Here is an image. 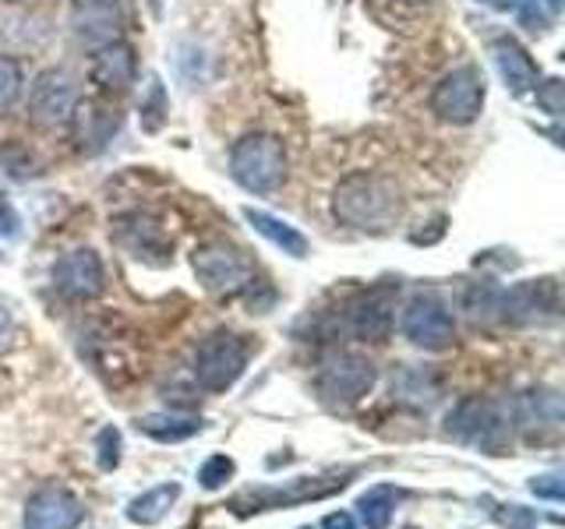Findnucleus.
Here are the masks:
<instances>
[{
    "label": "nucleus",
    "instance_id": "f257e3e1",
    "mask_svg": "<svg viewBox=\"0 0 565 529\" xmlns=\"http://www.w3.org/2000/svg\"><path fill=\"white\" fill-rule=\"evenodd\" d=\"M332 216L350 229H371L379 234L399 216V198L396 187L379 173L358 170L343 176L332 191Z\"/></svg>",
    "mask_w": 565,
    "mask_h": 529
},
{
    "label": "nucleus",
    "instance_id": "f03ea898",
    "mask_svg": "<svg viewBox=\"0 0 565 529\" xmlns=\"http://www.w3.org/2000/svg\"><path fill=\"white\" fill-rule=\"evenodd\" d=\"M230 176L247 194H273L287 181V149L276 134L252 131L230 149Z\"/></svg>",
    "mask_w": 565,
    "mask_h": 529
},
{
    "label": "nucleus",
    "instance_id": "7ed1b4c3",
    "mask_svg": "<svg viewBox=\"0 0 565 529\" xmlns=\"http://www.w3.org/2000/svg\"><path fill=\"white\" fill-rule=\"evenodd\" d=\"M191 269L209 293H220V296H237L255 287L252 261L244 258L241 247L226 240H209L202 247H194Z\"/></svg>",
    "mask_w": 565,
    "mask_h": 529
},
{
    "label": "nucleus",
    "instance_id": "20e7f679",
    "mask_svg": "<svg viewBox=\"0 0 565 529\" xmlns=\"http://www.w3.org/2000/svg\"><path fill=\"white\" fill-rule=\"evenodd\" d=\"M247 367V343L234 332H212L194 349V381L205 392H226L234 388Z\"/></svg>",
    "mask_w": 565,
    "mask_h": 529
},
{
    "label": "nucleus",
    "instance_id": "39448f33",
    "mask_svg": "<svg viewBox=\"0 0 565 529\" xmlns=\"http://www.w3.org/2000/svg\"><path fill=\"white\" fill-rule=\"evenodd\" d=\"M484 99H488L484 75L473 64H463V67L449 71V75L435 85V93H431V114L438 120L463 128V123H473L477 117H481Z\"/></svg>",
    "mask_w": 565,
    "mask_h": 529
},
{
    "label": "nucleus",
    "instance_id": "423d86ee",
    "mask_svg": "<svg viewBox=\"0 0 565 529\" xmlns=\"http://www.w3.org/2000/svg\"><path fill=\"white\" fill-rule=\"evenodd\" d=\"M446 431L467 445H477L484 452H499L509 441V413L494 399H463L456 410L446 417Z\"/></svg>",
    "mask_w": 565,
    "mask_h": 529
},
{
    "label": "nucleus",
    "instance_id": "0eeeda50",
    "mask_svg": "<svg viewBox=\"0 0 565 529\" xmlns=\"http://www.w3.org/2000/svg\"><path fill=\"white\" fill-rule=\"evenodd\" d=\"M350 484V473H332V476H297L287 487H252L237 494L230 508L237 516H252V511H269V508H287L300 501H322L329 494L343 490Z\"/></svg>",
    "mask_w": 565,
    "mask_h": 529
},
{
    "label": "nucleus",
    "instance_id": "6e6552de",
    "mask_svg": "<svg viewBox=\"0 0 565 529\" xmlns=\"http://www.w3.org/2000/svg\"><path fill=\"white\" fill-rule=\"evenodd\" d=\"M375 378H379V370L367 357H361V353H340V357L322 364L315 385H318V396L329 406H340L343 410V406L361 402L371 388H375Z\"/></svg>",
    "mask_w": 565,
    "mask_h": 529
},
{
    "label": "nucleus",
    "instance_id": "1a4fd4ad",
    "mask_svg": "<svg viewBox=\"0 0 565 529\" xmlns=\"http://www.w3.org/2000/svg\"><path fill=\"white\" fill-rule=\"evenodd\" d=\"M403 335L417 349H449L456 339V317L449 311L446 300H438L435 293L414 296L403 311Z\"/></svg>",
    "mask_w": 565,
    "mask_h": 529
},
{
    "label": "nucleus",
    "instance_id": "9d476101",
    "mask_svg": "<svg viewBox=\"0 0 565 529\" xmlns=\"http://www.w3.org/2000/svg\"><path fill=\"white\" fill-rule=\"evenodd\" d=\"M110 237L124 247L128 255L141 258V261H156V264H167L173 255V240L167 234V226L159 216H152V212H124V216H117L110 223Z\"/></svg>",
    "mask_w": 565,
    "mask_h": 529
},
{
    "label": "nucleus",
    "instance_id": "9b49d317",
    "mask_svg": "<svg viewBox=\"0 0 565 529\" xmlns=\"http://www.w3.org/2000/svg\"><path fill=\"white\" fill-rule=\"evenodd\" d=\"M499 317L512 325L555 322L558 317V282L555 279H530L502 293Z\"/></svg>",
    "mask_w": 565,
    "mask_h": 529
},
{
    "label": "nucleus",
    "instance_id": "f8f14e48",
    "mask_svg": "<svg viewBox=\"0 0 565 529\" xmlns=\"http://www.w3.org/2000/svg\"><path fill=\"white\" fill-rule=\"evenodd\" d=\"M75 106H78V93L67 71H43V75H35L29 88V114L35 123L57 128V123L71 120Z\"/></svg>",
    "mask_w": 565,
    "mask_h": 529
},
{
    "label": "nucleus",
    "instance_id": "ddd939ff",
    "mask_svg": "<svg viewBox=\"0 0 565 529\" xmlns=\"http://www.w3.org/2000/svg\"><path fill=\"white\" fill-rule=\"evenodd\" d=\"M53 287L67 300H93L106 287V272H103V258L93 247H75L57 258L53 264Z\"/></svg>",
    "mask_w": 565,
    "mask_h": 529
},
{
    "label": "nucleus",
    "instance_id": "4468645a",
    "mask_svg": "<svg viewBox=\"0 0 565 529\" xmlns=\"http://www.w3.org/2000/svg\"><path fill=\"white\" fill-rule=\"evenodd\" d=\"M393 290H367L347 307V328L350 335H358L361 343H385L393 332Z\"/></svg>",
    "mask_w": 565,
    "mask_h": 529
},
{
    "label": "nucleus",
    "instance_id": "2eb2a0df",
    "mask_svg": "<svg viewBox=\"0 0 565 529\" xmlns=\"http://www.w3.org/2000/svg\"><path fill=\"white\" fill-rule=\"evenodd\" d=\"M85 508L71 490L64 487H43L35 490L25 505V529H78Z\"/></svg>",
    "mask_w": 565,
    "mask_h": 529
},
{
    "label": "nucleus",
    "instance_id": "dca6fc26",
    "mask_svg": "<svg viewBox=\"0 0 565 529\" xmlns=\"http://www.w3.org/2000/svg\"><path fill=\"white\" fill-rule=\"evenodd\" d=\"M138 78V61L135 50L120 40L99 43L93 53V82L99 85V93L106 96H124Z\"/></svg>",
    "mask_w": 565,
    "mask_h": 529
},
{
    "label": "nucleus",
    "instance_id": "f3484780",
    "mask_svg": "<svg viewBox=\"0 0 565 529\" xmlns=\"http://www.w3.org/2000/svg\"><path fill=\"white\" fill-rule=\"evenodd\" d=\"M67 123H75V138L85 152H99L120 128V114L103 99H85L75 106Z\"/></svg>",
    "mask_w": 565,
    "mask_h": 529
},
{
    "label": "nucleus",
    "instance_id": "a211bd4d",
    "mask_svg": "<svg viewBox=\"0 0 565 529\" xmlns=\"http://www.w3.org/2000/svg\"><path fill=\"white\" fill-rule=\"evenodd\" d=\"M491 57H494V67H499V75L512 96H526L530 88L537 85L541 71H537L534 57H530L512 35H499V40L491 43Z\"/></svg>",
    "mask_w": 565,
    "mask_h": 529
},
{
    "label": "nucleus",
    "instance_id": "6ab92c4d",
    "mask_svg": "<svg viewBox=\"0 0 565 529\" xmlns=\"http://www.w3.org/2000/svg\"><path fill=\"white\" fill-rule=\"evenodd\" d=\"M244 219L255 226V234H262L273 247H279L282 255H290V258H308V255H311L308 237L300 234L297 226H290L287 219L273 216V212H262V208H252V205H247V208H244Z\"/></svg>",
    "mask_w": 565,
    "mask_h": 529
},
{
    "label": "nucleus",
    "instance_id": "aec40b11",
    "mask_svg": "<svg viewBox=\"0 0 565 529\" xmlns=\"http://www.w3.org/2000/svg\"><path fill=\"white\" fill-rule=\"evenodd\" d=\"M516 420L523 428L537 431V428H547V431H558L562 423V402L555 392H547V388H537V392H526L520 396L516 402Z\"/></svg>",
    "mask_w": 565,
    "mask_h": 529
},
{
    "label": "nucleus",
    "instance_id": "412c9836",
    "mask_svg": "<svg viewBox=\"0 0 565 529\" xmlns=\"http://www.w3.org/2000/svg\"><path fill=\"white\" fill-rule=\"evenodd\" d=\"M138 431L149 434L152 441H163V445H173V441H188L202 431L199 417H181V413H149L138 417Z\"/></svg>",
    "mask_w": 565,
    "mask_h": 529
},
{
    "label": "nucleus",
    "instance_id": "4be33fe9",
    "mask_svg": "<svg viewBox=\"0 0 565 529\" xmlns=\"http://www.w3.org/2000/svg\"><path fill=\"white\" fill-rule=\"evenodd\" d=\"M403 501V490L393 487V484H375V487H367L361 494V501H358V511H361V519L367 529H388V522H393V511L396 505Z\"/></svg>",
    "mask_w": 565,
    "mask_h": 529
},
{
    "label": "nucleus",
    "instance_id": "5701e85b",
    "mask_svg": "<svg viewBox=\"0 0 565 529\" xmlns=\"http://www.w3.org/2000/svg\"><path fill=\"white\" fill-rule=\"evenodd\" d=\"M177 498H181V484H159L146 494H138V498L128 505V519L135 526H156L173 508Z\"/></svg>",
    "mask_w": 565,
    "mask_h": 529
},
{
    "label": "nucleus",
    "instance_id": "b1692460",
    "mask_svg": "<svg viewBox=\"0 0 565 529\" xmlns=\"http://www.w3.org/2000/svg\"><path fill=\"white\" fill-rule=\"evenodd\" d=\"M163 117H167V93H163V82L152 78L149 82V99L141 102V128L159 131V128H163Z\"/></svg>",
    "mask_w": 565,
    "mask_h": 529
},
{
    "label": "nucleus",
    "instance_id": "393cba45",
    "mask_svg": "<svg viewBox=\"0 0 565 529\" xmlns=\"http://www.w3.org/2000/svg\"><path fill=\"white\" fill-rule=\"evenodd\" d=\"M499 300H502V290L488 287V282H477L467 293V311L470 317H499Z\"/></svg>",
    "mask_w": 565,
    "mask_h": 529
},
{
    "label": "nucleus",
    "instance_id": "a878e982",
    "mask_svg": "<svg viewBox=\"0 0 565 529\" xmlns=\"http://www.w3.org/2000/svg\"><path fill=\"white\" fill-rule=\"evenodd\" d=\"M120 452H124V438L117 428H103L96 434V458L99 469H117L120 466Z\"/></svg>",
    "mask_w": 565,
    "mask_h": 529
},
{
    "label": "nucleus",
    "instance_id": "bb28decb",
    "mask_svg": "<svg viewBox=\"0 0 565 529\" xmlns=\"http://www.w3.org/2000/svg\"><path fill=\"white\" fill-rule=\"evenodd\" d=\"M234 458H226V455H212L209 458V463L199 469V481H202V487L205 490H220L226 481H230V476H234Z\"/></svg>",
    "mask_w": 565,
    "mask_h": 529
},
{
    "label": "nucleus",
    "instance_id": "cd10ccee",
    "mask_svg": "<svg viewBox=\"0 0 565 529\" xmlns=\"http://www.w3.org/2000/svg\"><path fill=\"white\" fill-rule=\"evenodd\" d=\"M18 93H22V67L11 57H0V110H8Z\"/></svg>",
    "mask_w": 565,
    "mask_h": 529
},
{
    "label": "nucleus",
    "instance_id": "c85d7f7f",
    "mask_svg": "<svg viewBox=\"0 0 565 529\" xmlns=\"http://www.w3.org/2000/svg\"><path fill=\"white\" fill-rule=\"evenodd\" d=\"M530 490H534L537 498H547V501H562L565 498V487H562V476L558 473L534 476V481H530Z\"/></svg>",
    "mask_w": 565,
    "mask_h": 529
},
{
    "label": "nucleus",
    "instance_id": "c756f323",
    "mask_svg": "<svg viewBox=\"0 0 565 529\" xmlns=\"http://www.w3.org/2000/svg\"><path fill=\"white\" fill-rule=\"evenodd\" d=\"M18 234H22V216H18V208L8 198H0V237L14 240Z\"/></svg>",
    "mask_w": 565,
    "mask_h": 529
},
{
    "label": "nucleus",
    "instance_id": "7c9ffc66",
    "mask_svg": "<svg viewBox=\"0 0 565 529\" xmlns=\"http://www.w3.org/2000/svg\"><path fill=\"white\" fill-rule=\"evenodd\" d=\"M558 93H562V82H558V78H552V82H544V93L537 96V102H541L544 110L552 114V117H558V110H562Z\"/></svg>",
    "mask_w": 565,
    "mask_h": 529
},
{
    "label": "nucleus",
    "instance_id": "2f4dec72",
    "mask_svg": "<svg viewBox=\"0 0 565 529\" xmlns=\"http://www.w3.org/2000/svg\"><path fill=\"white\" fill-rule=\"evenodd\" d=\"M11 339H14V317H11L4 300H0V349H4Z\"/></svg>",
    "mask_w": 565,
    "mask_h": 529
},
{
    "label": "nucleus",
    "instance_id": "473e14b6",
    "mask_svg": "<svg viewBox=\"0 0 565 529\" xmlns=\"http://www.w3.org/2000/svg\"><path fill=\"white\" fill-rule=\"evenodd\" d=\"M75 4L85 14H114L117 11V0H75Z\"/></svg>",
    "mask_w": 565,
    "mask_h": 529
},
{
    "label": "nucleus",
    "instance_id": "72a5a7b5",
    "mask_svg": "<svg viewBox=\"0 0 565 529\" xmlns=\"http://www.w3.org/2000/svg\"><path fill=\"white\" fill-rule=\"evenodd\" d=\"M322 529H358V522H353V516H347V511H332V516H326Z\"/></svg>",
    "mask_w": 565,
    "mask_h": 529
},
{
    "label": "nucleus",
    "instance_id": "f704fd0d",
    "mask_svg": "<svg viewBox=\"0 0 565 529\" xmlns=\"http://www.w3.org/2000/svg\"><path fill=\"white\" fill-rule=\"evenodd\" d=\"M547 4H552V11H558V8H562V0H547Z\"/></svg>",
    "mask_w": 565,
    "mask_h": 529
},
{
    "label": "nucleus",
    "instance_id": "c9c22d12",
    "mask_svg": "<svg viewBox=\"0 0 565 529\" xmlns=\"http://www.w3.org/2000/svg\"><path fill=\"white\" fill-rule=\"evenodd\" d=\"M411 4H424V0H411Z\"/></svg>",
    "mask_w": 565,
    "mask_h": 529
},
{
    "label": "nucleus",
    "instance_id": "e433bc0d",
    "mask_svg": "<svg viewBox=\"0 0 565 529\" xmlns=\"http://www.w3.org/2000/svg\"><path fill=\"white\" fill-rule=\"evenodd\" d=\"M300 529H311V526H300Z\"/></svg>",
    "mask_w": 565,
    "mask_h": 529
}]
</instances>
